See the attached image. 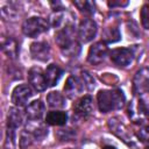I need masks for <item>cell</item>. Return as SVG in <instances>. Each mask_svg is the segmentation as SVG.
<instances>
[{
	"instance_id": "1",
	"label": "cell",
	"mask_w": 149,
	"mask_h": 149,
	"mask_svg": "<svg viewBox=\"0 0 149 149\" xmlns=\"http://www.w3.org/2000/svg\"><path fill=\"white\" fill-rule=\"evenodd\" d=\"M98 106L101 113H108L111 111L120 109L125 102L126 97L121 90H100L97 94Z\"/></svg>"
},
{
	"instance_id": "2",
	"label": "cell",
	"mask_w": 149,
	"mask_h": 149,
	"mask_svg": "<svg viewBox=\"0 0 149 149\" xmlns=\"http://www.w3.org/2000/svg\"><path fill=\"white\" fill-rule=\"evenodd\" d=\"M49 22L40 16H31L22 24V33L28 37H37L49 29Z\"/></svg>"
},
{
	"instance_id": "3",
	"label": "cell",
	"mask_w": 149,
	"mask_h": 149,
	"mask_svg": "<svg viewBox=\"0 0 149 149\" xmlns=\"http://www.w3.org/2000/svg\"><path fill=\"white\" fill-rule=\"evenodd\" d=\"M127 112L133 121L142 123L149 115V105L143 99V97H140L139 99H134L132 102L128 104Z\"/></svg>"
},
{
	"instance_id": "4",
	"label": "cell",
	"mask_w": 149,
	"mask_h": 149,
	"mask_svg": "<svg viewBox=\"0 0 149 149\" xmlns=\"http://www.w3.org/2000/svg\"><path fill=\"white\" fill-rule=\"evenodd\" d=\"M107 125H108V128L111 129V132L114 135H116L119 139H121L127 146L133 147V148L136 147V143H135V140H134L133 134L128 130V128L118 118L109 119L108 122H107Z\"/></svg>"
},
{
	"instance_id": "5",
	"label": "cell",
	"mask_w": 149,
	"mask_h": 149,
	"mask_svg": "<svg viewBox=\"0 0 149 149\" xmlns=\"http://www.w3.org/2000/svg\"><path fill=\"white\" fill-rule=\"evenodd\" d=\"M109 57H111V61L115 65L121 66V68H126V66L130 65L134 59V55H133L132 50L127 49V48L113 49L109 54Z\"/></svg>"
},
{
	"instance_id": "6",
	"label": "cell",
	"mask_w": 149,
	"mask_h": 149,
	"mask_svg": "<svg viewBox=\"0 0 149 149\" xmlns=\"http://www.w3.org/2000/svg\"><path fill=\"white\" fill-rule=\"evenodd\" d=\"M97 23L91 19H84L80 21L78 27V36L81 42L87 43L92 41L97 34Z\"/></svg>"
},
{
	"instance_id": "7",
	"label": "cell",
	"mask_w": 149,
	"mask_h": 149,
	"mask_svg": "<svg viewBox=\"0 0 149 149\" xmlns=\"http://www.w3.org/2000/svg\"><path fill=\"white\" fill-rule=\"evenodd\" d=\"M107 54H108V49H107L106 43L97 42L90 48L88 54H87V61H88V63H91L93 65H98L105 61Z\"/></svg>"
},
{
	"instance_id": "8",
	"label": "cell",
	"mask_w": 149,
	"mask_h": 149,
	"mask_svg": "<svg viewBox=\"0 0 149 149\" xmlns=\"http://www.w3.org/2000/svg\"><path fill=\"white\" fill-rule=\"evenodd\" d=\"M28 80L30 83V85L33 86V88L35 91L42 92L48 87V83L45 79V76L43 73V71L40 68H31L28 72Z\"/></svg>"
},
{
	"instance_id": "9",
	"label": "cell",
	"mask_w": 149,
	"mask_h": 149,
	"mask_svg": "<svg viewBox=\"0 0 149 149\" xmlns=\"http://www.w3.org/2000/svg\"><path fill=\"white\" fill-rule=\"evenodd\" d=\"M31 95H33V93H31L30 87L28 85L22 84V85H17L13 90L10 99H12V102L15 105V107H22L28 102V100Z\"/></svg>"
},
{
	"instance_id": "10",
	"label": "cell",
	"mask_w": 149,
	"mask_h": 149,
	"mask_svg": "<svg viewBox=\"0 0 149 149\" xmlns=\"http://www.w3.org/2000/svg\"><path fill=\"white\" fill-rule=\"evenodd\" d=\"M134 91L141 95L149 92V69L144 68L136 72L134 77Z\"/></svg>"
},
{
	"instance_id": "11",
	"label": "cell",
	"mask_w": 149,
	"mask_h": 149,
	"mask_svg": "<svg viewBox=\"0 0 149 149\" xmlns=\"http://www.w3.org/2000/svg\"><path fill=\"white\" fill-rule=\"evenodd\" d=\"M93 109H94V105H93V99L91 95L81 97L73 105V112L81 118L88 116L93 112Z\"/></svg>"
},
{
	"instance_id": "12",
	"label": "cell",
	"mask_w": 149,
	"mask_h": 149,
	"mask_svg": "<svg viewBox=\"0 0 149 149\" xmlns=\"http://www.w3.org/2000/svg\"><path fill=\"white\" fill-rule=\"evenodd\" d=\"M74 36H76V31H74L73 24H69V26L57 30V33L55 34V41L58 44L59 49H62L65 45L70 44L71 42L76 41Z\"/></svg>"
},
{
	"instance_id": "13",
	"label": "cell",
	"mask_w": 149,
	"mask_h": 149,
	"mask_svg": "<svg viewBox=\"0 0 149 149\" xmlns=\"http://www.w3.org/2000/svg\"><path fill=\"white\" fill-rule=\"evenodd\" d=\"M30 55L36 61L47 62L50 57V47L47 42H34L30 44Z\"/></svg>"
},
{
	"instance_id": "14",
	"label": "cell",
	"mask_w": 149,
	"mask_h": 149,
	"mask_svg": "<svg viewBox=\"0 0 149 149\" xmlns=\"http://www.w3.org/2000/svg\"><path fill=\"white\" fill-rule=\"evenodd\" d=\"M84 84L81 81V79H78L77 77H73V76H70L66 81H65V85H64V93L68 98H74L77 97L79 93L83 92L84 90Z\"/></svg>"
},
{
	"instance_id": "15",
	"label": "cell",
	"mask_w": 149,
	"mask_h": 149,
	"mask_svg": "<svg viewBox=\"0 0 149 149\" xmlns=\"http://www.w3.org/2000/svg\"><path fill=\"white\" fill-rule=\"evenodd\" d=\"M44 104L41 100H34L26 107V116L31 121L40 120L44 114Z\"/></svg>"
},
{
	"instance_id": "16",
	"label": "cell",
	"mask_w": 149,
	"mask_h": 149,
	"mask_svg": "<svg viewBox=\"0 0 149 149\" xmlns=\"http://www.w3.org/2000/svg\"><path fill=\"white\" fill-rule=\"evenodd\" d=\"M68 16H70V15L64 10L54 12V14L50 16L49 24L59 30V29H62V28H64V27H66L69 24H72L70 19H68Z\"/></svg>"
},
{
	"instance_id": "17",
	"label": "cell",
	"mask_w": 149,
	"mask_h": 149,
	"mask_svg": "<svg viewBox=\"0 0 149 149\" xmlns=\"http://www.w3.org/2000/svg\"><path fill=\"white\" fill-rule=\"evenodd\" d=\"M1 49L12 59H15L16 56L19 55V43L13 37H5V38H2Z\"/></svg>"
},
{
	"instance_id": "18",
	"label": "cell",
	"mask_w": 149,
	"mask_h": 149,
	"mask_svg": "<svg viewBox=\"0 0 149 149\" xmlns=\"http://www.w3.org/2000/svg\"><path fill=\"white\" fill-rule=\"evenodd\" d=\"M63 74V70L57 65V64H50L47 70L44 71V76L48 83V86H55L58 80L61 79Z\"/></svg>"
},
{
	"instance_id": "19",
	"label": "cell",
	"mask_w": 149,
	"mask_h": 149,
	"mask_svg": "<svg viewBox=\"0 0 149 149\" xmlns=\"http://www.w3.org/2000/svg\"><path fill=\"white\" fill-rule=\"evenodd\" d=\"M68 121V114L62 111H51L45 116V122L50 126H63Z\"/></svg>"
},
{
	"instance_id": "20",
	"label": "cell",
	"mask_w": 149,
	"mask_h": 149,
	"mask_svg": "<svg viewBox=\"0 0 149 149\" xmlns=\"http://www.w3.org/2000/svg\"><path fill=\"white\" fill-rule=\"evenodd\" d=\"M23 123V113L19 107H10L7 114V126L17 128Z\"/></svg>"
},
{
	"instance_id": "21",
	"label": "cell",
	"mask_w": 149,
	"mask_h": 149,
	"mask_svg": "<svg viewBox=\"0 0 149 149\" xmlns=\"http://www.w3.org/2000/svg\"><path fill=\"white\" fill-rule=\"evenodd\" d=\"M47 102L50 107L52 108H64L66 106L65 102V98L62 93L57 92V91H52L48 94L47 97Z\"/></svg>"
},
{
	"instance_id": "22",
	"label": "cell",
	"mask_w": 149,
	"mask_h": 149,
	"mask_svg": "<svg viewBox=\"0 0 149 149\" xmlns=\"http://www.w3.org/2000/svg\"><path fill=\"white\" fill-rule=\"evenodd\" d=\"M120 38H121V34H120L119 29L115 27L105 29V31L102 34V40L105 43H115Z\"/></svg>"
},
{
	"instance_id": "23",
	"label": "cell",
	"mask_w": 149,
	"mask_h": 149,
	"mask_svg": "<svg viewBox=\"0 0 149 149\" xmlns=\"http://www.w3.org/2000/svg\"><path fill=\"white\" fill-rule=\"evenodd\" d=\"M16 128L7 126L6 129V137H5V149H15L16 147Z\"/></svg>"
},
{
	"instance_id": "24",
	"label": "cell",
	"mask_w": 149,
	"mask_h": 149,
	"mask_svg": "<svg viewBox=\"0 0 149 149\" xmlns=\"http://www.w3.org/2000/svg\"><path fill=\"white\" fill-rule=\"evenodd\" d=\"M61 51H62V54H63L64 56H66V57H77V56L79 55V52H80V44H79V42L76 40V41L71 42L70 44L65 45L64 48H62Z\"/></svg>"
},
{
	"instance_id": "25",
	"label": "cell",
	"mask_w": 149,
	"mask_h": 149,
	"mask_svg": "<svg viewBox=\"0 0 149 149\" xmlns=\"http://www.w3.org/2000/svg\"><path fill=\"white\" fill-rule=\"evenodd\" d=\"M73 5L84 14H93L95 10L94 3L92 1H87V0H81V1H73Z\"/></svg>"
},
{
	"instance_id": "26",
	"label": "cell",
	"mask_w": 149,
	"mask_h": 149,
	"mask_svg": "<svg viewBox=\"0 0 149 149\" xmlns=\"http://www.w3.org/2000/svg\"><path fill=\"white\" fill-rule=\"evenodd\" d=\"M27 129L31 132L35 140H42L48 135V128L42 123H38L37 126H34L33 128H27Z\"/></svg>"
},
{
	"instance_id": "27",
	"label": "cell",
	"mask_w": 149,
	"mask_h": 149,
	"mask_svg": "<svg viewBox=\"0 0 149 149\" xmlns=\"http://www.w3.org/2000/svg\"><path fill=\"white\" fill-rule=\"evenodd\" d=\"M34 140H35V137L31 134V132L29 129H24V130H22L21 136H20V147L22 149H24V148L29 147Z\"/></svg>"
},
{
	"instance_id": "28",
	"label": "cell",
	"mask_w": 149,
	"mask_h": 149,
	"mask_svg": "<svg viewBox=\"0 0 149 149\" xmlns=\"http://www.w3.org/2000/svg\"><path fill=\"white\" fill-rule=\"evenodd\" d=\"M140 17H141L142 27L149 30V3H146L142 6L141 12H140Z\"/></svg>"
},
{
	"instance_id": "29",
	"label": "cell",
	"mask_w": 149,
	"mask_h": 149,
	"mask_svg": "<svg viewBox=\"0 0 149 149\" xmlns=\"http://www.w3.org/2000/svg\"><path fill=\"white\" fill-rule=\"evenodd\" d=\"M81 81H83V84H84V87L87 88L88 91L93 90L94 86H95V81H94L93 77H92L88 72H86V71L81 72Z\"/></svg>"
},
{
	"instance_id": "30",
	"label": "cell",
	"mask_w": 149,
	"mask_h": 149,
	"mask_svg": "<svg viewBox=\"0 0 149 149\" xmlns=\"http://www.w3.org/2000/svg\"><path fill=\"white\" fill-rule=\"evenodd\" d=\"M16 14H17V12L12 6H3L1 8V15L6 19H13L16 16Z\"/></svg>"
},
{
	"instance_id": "31",
	"label": "cell",
	"mask_w": 149,
	"mask_h": 149,
	"mask_svg": "<svg viewBox=\"0 0 149 149\" xmlns=\"http://www.w3.org/2000/svg\"><path fill=\"white\" fill-rule=\"evenodd\" d=\"M57 136L62 141H70L73 137V132H71V129H59L57 132Z\"/></svg>"
},
{
	"instance_id": "32",
	"label": "cell",
	"mask_w": 149,
	"mask_h": 149,
	"mask_svg": "<svg viewBox=\"0 0 149 149\" xmlns=\"http://www.w3.org/2000/svg\"><path fill=\"white\" fill-rule=\"evenodd\" d=\"M139 137L142 141H149V122L147 126H143L139 132Z\"/></svg>"
},
{
	"instance_id": "33",
	"label": "cell",
	"mask_w": 149,
	"mask_h": 149,
	"mask_svg": "<svg viewBox=\"0 0 149 149\" xmlns=\"http://www.w3.org/2000/svg\"><path fill=\"white\" fill-rule=\"evenodd\" d=\"M128 5V1H125V2H121V1H108V6L109 7H125Z\"/></svg>"
},
{
	"instance_id": "34",
	"label": "cell",
	"mask_w": 149,
	"mask_h": 149,
	"mask_svg": "<svg viewBox=\"0 0 149 149\" xmlns=\"http://www.w3.org/2000/svg\"><path fill=\"white\" fill-rule=\"evenodd\" d=\"M102 149H116L115 147H113V146H105Z\"/></svg>"
},
{
	"instance_id": "35",
	"label": "cell",
	"mask_w": 149,
	"mask_h": 149,
	"mask_svg": "<svg viewBox=\"0 0 149 149\" xmlns=\"http://www.w3.org/2000/svg\"><path fill=\"white\" fill-rule=\"evenodd\" d=\"M144 149H149V146H148V147H146V148H144Z\"/></svg>"
},
{
	"instance_id": "36",
	"label": "cell",
	"mask_w": 149,
	"mask_h": 149,
	"mask_svg": "<svg viewBox=\"0 0 149 149\" xmlns=\"http://www.w3.org/2000/svg\"><path fill=\"white\" fill-rule=\"evenodd\" d=\"M69 149H70V148H69Z\"/></svg>"
}]
</instances>
